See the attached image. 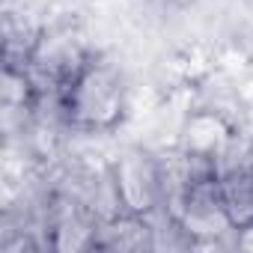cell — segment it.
<instances>
[{
	"mask_svg": "<svg viewBox=\"0 0 253 253\" xmlns=\"http://www.w3.org/2000/svg\"><path fill=\"white\" fill-rule=\"evenodd\" d=\"M125 78L116 66L89 60L63 89V110L78 128L110 131L125 113Z\"/></svg>",
	"mask_w": 253,
	"mask_h": 253,
	"instance_id": "1",
	"label": "cell"
},
{
	"mask_svg": "<svg viewBox=\"0 0 253 253\" xmlns=\"http://www.w3.org/2000/svg\"><path fill=\"white\" fill-rule=\"evenodd\" d=\"M110 176H113V191H116V203L122 206V211L149 217L161 206L164 191H167V176L149 152L143 149L122 152L113 161Z\"/></svg>",
	"mask_w": 253,
	"mask_h": 253,
	"instance_id": "2",
	"label": "cell"
},
{
	"mask_svg": "<svg viewBox=\"0 0 253 253\" xmlns=\"http://www.w3.org/2000/svg\"><path fill=\"white\" fill-rule=\"evenodd\" d=\"M176 220H179V229H185L197 241H214V238L232 232L235 220L226 209L220 179L209 176V179L188 182L179 194Z\"/></svg>",
	"mask_w": 253,
	"mask_h": 253,
	"instance_id": "3",
	"label": "cell"
},
{
	"mask_svg": "<svg viewBox=\"0 0 253 253\" xmlns=\"http://www.w3.org/2000/svg\"><path fill=\"white\" fill-rule=\"evenodd\" d=\"M30 63L54 84H60V89H66L72 84V78L89 63L84 48L78 45L75 36H42L30 54Z\"/></svg>",
	"mask_w": 253,
	"mask_h": 253,
	"instance_id": "4",
	"label": "cell"
},
{
	"mask_svg": "<svg viewBox=\"0 0 253 253\" xmlns=\"http://www.w3.org/2000/svg\"><path fill=\"white\" fill-rule=\"evenodd\" d=\"M232 146V131L223 122V116L211 113V110H200L185 122L182 131V152L191 158H206L214 161Z\"/></svg>",
	"mask_w": 253,
	"mask_h": 253,
	"instance_id": "5",
	"label": "cell"
},
{
	"mask_svg": "<svg viewBox=\"0 0 253 253\" xmlns=\"http://www.w3.org/2000/svg\"><path fill=\"white\" fill-rule=\"evenodd\" d=\"M104 238L98 241L101 247H113V250H134V247H143L149 244V223L143 214H128L122 211V217H113L104 229Z\"/></svg>",
	"mask_w": 253,
	"mask_h": 253,
	"instance_id": "6",
	"label": "cell"
},
{
	"mask_svg": "<svg viewBox=\"0 0 253 253\" xmlns=\"http://www.w3.org/2000/svg\"><path fill=\"white\" fill-rule=\"evenodd\" d=\"M33 98V81L27 78L24 69H18L15 63H6V72H3V104L9 110L15 107H27Z\"/></svg>",
	"mask_w": 253,
	"mask_h": 253,
	"instance_id": "7",
	"label": "cell"
},
{
	"mask_svg": "<svg viewBox=\"0 0 253 253\" xmlns=\"http://www.w3.org/2000/svg\"><path fill=\"white\" fill-rule=\"evenodd\" d=\"M235 247H238V250L253 253V220H247V223L235 226Z\"/></svg>",
	"mask_w": 253,
	"mask_h": 253,
	"instance_id": "8",
	"label": "cell"
},
{
	"mask_svg": "<svg viewBox=\"0 0 253 253\" xmlns=\"http://www.w3.org/2000/svg\"><path fill=\"white\" fill-rule=\"evenodd\" d=\"M173 3H179V6H182V3H191V0H173Z\"/></svg>",
	"mask_w": 253,
	"mask_h": 253,
	"instance_id": "9",
	"label": "cell"
}]
</instances>
